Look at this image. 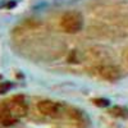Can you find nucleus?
I'll return each mask as SVG.
<instances>
[{
  "label": "nucleus",
  "instance_id": "1",
  "mask_svg": "<svg viewBox=\"0 0 128 128\" xmlns=\"http://www.w3.org/2000/svg\"><path fill=\"white\" fill-rule=\"evenodd\" d=\"M60 27L67 34H77L83 27V17L77 10H68L62 16Z\"/></svg>",
  "mask_w": 128,
  "mask_h": 128
},
{
  "label": "nucleus",
  "instance_id": "2",
  "mask_svg": "<svg viewBox=\"0 0 128 128\" xmlns=\"http://www.w3.org/2000/svg\"><path fill=\"white\" fill-rule=\"evenodd\" d=\"M37 109L41 114H44L46 116H52V118H56V116L62 115L63 112V105L60 102L56 101H51V100H42L37 104Z\"/></svg>",
  "mask_w": 128,
  "mask_h": 128
},
{
  "label": "nucleus",
  "instance_id": "3",
  "mask_svg": "<svg viewBox=\"0 0 128 128\" xmlns=\"http://www.w3.org/2000/svg\"><path fill=\"white\" fill-rule=\"evenodd\" d=\"M4 105L6 106L9 113L12 114L17 120L27 114V105L24 104V101L22 99H19V98H14V99L9 100V101H4Z\"/></svg>",
  "mask_w": 128,
  "mask_h": 128
},
{
  "label": "nucleus",
  "instance_id": "4",
  "mask_svg": "<svg viewBox=\"0 0 128 128\" xmlns=\"http://www.w3.org/2000/svg\"><path fill=\"white\" fill-rule=\"evenodd\" d=\"M98 73L100 77H102L104 80H108V81H116L120 78L119 69L114 66H101L98 68Z\"/></svg>",
  "mask_w": 128,
  "mask_h": 128
},
{
  "label": "nucleus",
  "instance_id": "5",
  "mask_svg": "<svg viewBox=\"0 0 128 128\" xmlns=\"http://www.w3.org/2000/svg\"><path fill=\"white\" fill-rule=\"evenodd\" d=\"M94 102L98 106H108L109 105V100H106V99H96Z\"/></svg>",
  "mask_w": 128,
  "mask_h": 128
},
{
  "label": "nucleus",
  "instance_id": "6",
  "mask_svg": "<svg viewBox=\"0 0 128 128\" xmlns=\"http://www.w3.org/2000/svg\"><path fill=\"white\" fill-rule=\"evenodd\" d=\"M9 88H10V83H8V82L0 83V94H5Z\"/></svg>",
  "mask_w": 128,
  "mask_h": 128
}]
</instances>
